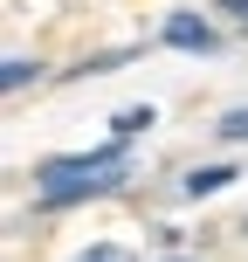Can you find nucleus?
<instances>
[{
	"instance_id": "39448f33",
	"label": "nucleus",
	"mask_w": 248,
	"mask_h": 262,
	"mask_svg": "<svg viewBox=\"0 0 248 262\" xmlns=\"http://www.w3.org/2000/svg\"><path fill=\"white\" fill-rule=\"evenodd\" d=\"M152 118H159L152 104H131V111H118V131H145V124H152Z\"/></svg>"
},
{
	"instance_id": "f03ea898",
	"label": "nucleus",
	"mask_w": 248,
	"mask_h": 262,
	"mask_svg": "<svg viewBox=\"0 0 248 262\" xmlns=\"http://www.w3.org/2000/svg\"><path fill=\"white\" fill-rule=\"evenodd\" d=\"M166 41H172V49H214V28L200 21V14H172V21H166Z\"/></svg>"
},
{
	"instance_id": "6e6552de",
	"label": "nucleus",
	"mask_w": 248,
	"mask_h": 262,
	"mask_svg": "<svg viewBox=\"0 0 248 262\" xmlns=\"http://www.w3.org/2000/svg\"><path fill=\"white\" fill-rule=\"evenodd\" d=\"M228 7H235V21H241V28H248V0H228Z\"/></svg>"
},
{
	"instance_id": "0eeeda50",
	"label": "nucleus",
	"mask_w": 248,
	"mask_h": 262,
	"mask_svg": "<svg viewBox=\"0 0 248 262\" xmlns=\"http://www.w3.org/2000/svg\"><path fill=\"white\" fill-rule=\"evenodd\" d=\"M76 262H131L124 249H90V255H76Z\"/></svg>"
},
{
	"instance_id": "20e7f679",
	"label": "nucleus",
	"mask_w": 248,
	"mask_h": 262,
	"mask_svg": "<svg viewBox=\"0 0 248 262\" xmlns=\"http://www.w3.org/2000/svg\"><path fill=\"white\" fill-rule=\"evenodd\" d=\"M28 76H35V62H28V55H7V69H0V83H7V90H21Z\"/></svg>"
},
{
	"instance_id": "9d476101",
	"label": "nucleus",
	"mask_w": 248,
	"mask_h": 262,
	"mask_svg": "<svg viewBox=\"0 0 248 262\" xmlns=\"http://www.w3.org/2000/svg\"><path fill=\"white\" fill-rule=\"evenodd\" d=\"M241 228H248V221H241Z\"/></svg>"
},
{
	"instance_id": "1a4fd4ad",
	"label": "nucleus",
	"mask_w": 248,
	"mask_h": 262,
	"mask_svg": "<svg viewBox=\"0 0 248 262\" xmlns=\"http://www.w3.org/2000/svg\"><path fill=\"white\" fill-rule=\"evenodd\" d=\"M172 262H186V255H172Z\"/></svg>"
},
{
	"instance_id": "7ed1b4c3",
	"label": "nucleus",
	"mask_w": 248,
	"mask_h": 262,
	"mask_svg": "<svg viewBox=\"0 0 248 262\" xmlns=\"http://www.w3.org/2000/svg\"><path fill=\"white\" fill-rule=\"evenodd\" d=\"M228 180H235V166H200V172H186V193H221Z\"/></svg>"
},
{
	"instance_id": "f257e3e1",
	"label": "nucleus",
	"mask_w": 248,
	"mask_h": 262,
	"mask_svg": "<svg viewBox=\"0 0 248 262\" xmlns=\"http://www.w3.org/2000/svg\"><path fill=\"white\" fill-rule=\"evenodd\" d=\"M118 180H124V145H104L90 159H49V166H35V200L41 207H69V200L110 193Z\"/></svg>"
},
{
	"instance_id": "423d86ee",
	"label": "nucleus",
	"mask_w": 248,
	"mask_h": 262,
	"mask_svg": "<svg viewBox=\"0 0 248 262\" xmlns=\"http://www.w3.org/2000/svg\"><path fill=\"white\" fill-rule=\"evenodd\" d=\"M221 131H228V138H248V111H228V118H221Z\"/></svg>"
}]
</instances>
